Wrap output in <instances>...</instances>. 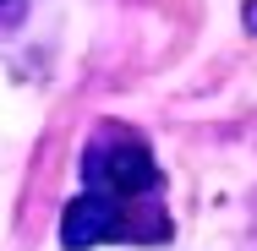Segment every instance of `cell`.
<instances>
[{
	"mask_svg": "<svg viewBox=\"0 0 257 251\" xmlns=\"http://www.w3.org/2000/svg\"><path fill=\"white\" fill-rule=\"evenodd\" d=\"M132 229H143V224L126 218V202L93 197V191L71 197V207L60 213V246L66 251H88V246H99V240H126ZM132 240H137V235H132Z\"/></svg>",
	"mask_w": 257,
	"mask_h": 251,
	"instance_id": "7a4b0ae2",
	"label": "cell"
},
{
	"mask_svg": "<svg viewBox=\"0 0 257 251\" xmlns=\"http://www.w3.org/2000/svg\"><path fill=\"white\" fill-rule=\"evenodd\" d=\"M82 186L109 202H137L159 186V164L132 131H109L104 126L82 153Z\"/></svg>",
	"mask_w": 257,
	"mask_h": 251,
	"instance_id": "6da1fadb",
	"label": "cell"
},
{
	"mask_svg": "<svg viewBox=\"0 0 257 251\" xmlns=\"http://www.w3.org/2000/svg\"><path fill=\"white\" fill-rule=\"evenodd\" d=\"M246 17H252V28H257V0H252V6H246Z\"/></svg>",
	"mask_w": 257,
	"mask_h": 251,
	"instance_id": "3957f363",
	"label": "cell"
}]
</instances>
